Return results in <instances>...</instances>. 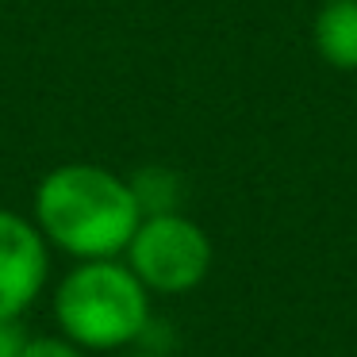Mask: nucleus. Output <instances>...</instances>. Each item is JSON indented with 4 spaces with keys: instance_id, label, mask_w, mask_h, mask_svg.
Instances as JSON below:
<instances>
[{
    "instance_id": "0eeeda50",
    "label": "nucleus",
    "mask_w": 357,
    "mask_h": 357,
    "mask_svg": "<svg viewBox=\"0 0 357 357\" xmlns=\"http://www.w3.org/2000/svg\"><path fill=\"white\" fill-rule=\"evenodd\" d=\"M24 357H89L81 346H73L62 334H31Z\"/></svg>"
},
{
    "instance_id": "f03ea898",
    "label": "nucleus",
    "mask_w": 357,
    "mask_h": 357,
    "mask_svg": "<svg viewBox=\"0 0 357 357\" xmlns=\"http://www.w3.org/2000/svg\"><path fill=\"white\" fill-rule=\"evenodd\" d=\"M50 315L58 334L85 354H116L146 334L150 292L123 257L73 261V269L54 284Z\"/></svg>"
},
{
    "instance_id": "1a4fd4ad",
    "label": "nucleus",
    "mask_w": 357,
    "mask_h": 357,
    "mask_svg": "<svg viewBox=\"0 0 357 357\" xmlns=\"http://www.w3.org/2000/svg\"><path fill=\"white\" fill-rule=\"evenodd\" d=\"M123 357H165V354H150V349H135V354H123Z\"/></svg>"
},
{
    "instance_id": "7ed1b4c3",
    "label": "nucleus",
    "mask_w": 357,
    "mask_h": 357,
    "mask_svg": "<svg viewBox=\"0 0 357 357\" xmlns=\"http://www.w3.org/2000/svg\"><path fill=\"white\" fill-rule=\"evenodd\" d=\"M211 257L215 250L208 231L185 211L142 215L123 250V261L146 284L150 296H185L200 288L211 273Z\"/></svg>"
},
{
    "instance_id": "20e7f679",
    "label": "nucleus",
    "mask_w": 357,
    "mask_h": 357,
    "mask_svg": "<svg viewBox=\"0 0 357 357\" xmlns=\"http://www.w3.org/2000/svg\"><path fill=\"white\" fill-rule=\"evenodd\" d=\"M50 280V246L31 215L0 208V315L24 319Z\"/></svg>"
},
{
    "instance_id": "9d476101",
    "label": "nucleus",
    "mask_w": 357,
    "mask_h": 357,
    "mask_svg": "<svg viewBox=\"0 0 357 357\" xmlns=\"http://www.w3.org/2000/svg\"><path fill=\"white\" fill-rule=\"evenodd\" d=\"M319 4H323V0H319Z\"/></svg>"
},
{
    "instance_id": "39448f33",
    "label": "nucleus",
    "mask_w": 357,
    "mask_h": 357,
    "mask_svg": "<svg viewBox=\"0 0 357 357\" xmlns=\"http://www.w3.org/2000/svg\"><path fill=\"white\" fill-rule=\"evenodd\" d=\"M319 62L338 73H357V0H323L311 20Z\"/></svg>"
},
{
    "instance_id": "f257e3e1",
    "label": "nucleus",
    "mask_w": 357,
    "mask_h": 357,
    "mask_svg": "<svg viewBox=\"0 0 357 357\" xmlns=\"http://www.w3.org/2000/svg\"><path fill=\"white\" fill-rule=\"evenodd\" d=\"M31 219L50 250L73 261L123 257L142 208L127 177L96 162H62L35 185Z\"/></svg>"
},
{
    "instance_id": "6e6552de",
    "label": "nucleus",
    "mask_w": 357,
    "mask_h": 357,
    "mask_svg": "<svg viewBox=\"0 0 357 357\" xmlns=\"http://www.w3.org/2000/svg\"><path fill=\"white\" fill-rule=\"evenodd\" d=\"M31 331L24 326V319L16 315H0V357H24Z\"/></svg>"
},
{
    "instance_id": "423d86ee",
    "label": "nucleus",
    "mask_w": 357,
    "mask_h": 357,
    "mask_svg": "<svg viewBox=\"0 0 357 357\" xmlns=\"http://www.w3.org/2000/svg\"><path fill=\"white\" fill-rule=\"evenodd\" d=\"M135 188V200H139L142 215H158V211H181V185L169 169H142L135 177H127Z\"/></svg>"
}]
</instances>
